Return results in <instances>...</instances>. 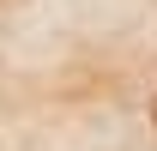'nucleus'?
<instances>
[]
</instances>
